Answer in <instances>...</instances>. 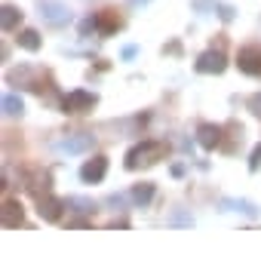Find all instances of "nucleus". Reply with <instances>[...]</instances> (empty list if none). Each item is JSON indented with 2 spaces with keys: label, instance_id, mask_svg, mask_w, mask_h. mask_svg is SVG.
Returning <instances> with one entry per match:
<instances>
[{
  "label": "nucleus",
  "instance_id": "nucleus-9",
  "mask_svg": "<svg viewBox=\"0 0 261 261\" xmlns=\"http://www.w3.org/2000/svg\"><path fill=\"white\" fill-rule=\"evenodd\" d=\"M197 142H200V148H206V151L218 148V145H221V126H215V123H200V126H197Z\"/></svg>",
  "mask_w": 261,
  "mask_h": 261
},
{
  "label": "nucleus",
  "instance_id": "nucleus-12",
  "mask_svg": "<svg viewBox=\"0 0 261 261\" xmlns=\"http://www.w3.org/2000/svg\"><path fill=\"white\" fill-rule=\"evenodd\" d=\"M19 22H22V10H19V7L7 4L4 10H0V28H4V31H13Z\"/></svg>",
  "mask_w": 261,
  "mask_h": 261
},
{
  "label": "nucleus",
  "instance_id": "nucleus-4",
  "mask_svg": "<svg viewBox=\"0 0 261 261\" xmlns=\"http://www.w3.org/2000/svg\"><path fill=\"white\" fill-rule=\"evenodd\" d=\"M237 65H240L243 74L258 77V74H261V49H258V46H243V49L237 53Z\"/></svg>",
  "mask_w": 261,
  "mask_h": 261
},
{
  "label": "nucleus",
  "instance_id": "nucleus-23",
  "mask_svg": "<svg viewBox=\"0 0 261 261\" xmlns=\"http://www.w3.org/2000/svg\"><path fill=\"white\" fill-rule=\"evenodd\" d=\"M136 53H139L136 46H126V49H123V59H136Z\"/></svg>",
  "mask_w": 261,
  "mask_h": 261
},
{
  "label": "nucleus",
  "instance_id": "nucleus-16",
  "mask_svg": "<svg viewBox=\"0 0 261 261\" xmlns=\"http://www.w3.org/2000/svg\"><path fill=\"white\" fill-rule=\"evenodd\" d=\"M22 111H25V105H22L19 95H4V114L7 117H19Z\"/></svg>",
  "mask_w": 261,
  "mask_h": 261
},
{
  "label": "nucleus",
  "instance_id": "nucleus-13",
  "mask_svg": "<svg viewBox=\"0 0 261 261\" xmlns=\"http://www.w3.org/2000/svg\"><path fill=\"white\" fill-rule=\"evenodd\" d=\"M19 46L28 49V53H37L43 46V40H40V34L34 28H25V31H19Z\"/></svg>",
  "mask_w": 261,
  "mask_h": 261
},
{
  "label": "nucleus",
  "instance_id": "nucleus-19",
  "mask_svg": "<svg viewBox=\"0 0 261 261\" xmlns=\"http://www.w3.org/2000/svg\"><path fill=\"white\" fill-rule=\"evenodd\" d=\"M246 108L255 114V117H261V92H255V95H249V101H246Z\"/></svg>",
  "mask_w": 261,
  "mask_h": 261
},
{
  "label": "nucleus",
  "instance_id": "nucleus-15",
  "mask_svg": "<svg viewBox=\"0 0 261 261\" xmlns=\"http://www.w3.org/2000/svg\"><path fill=\"white\" fill-rule=\"evenodd\" d=\"M151 197H154V185H136V188H133V200H136V206H148Z\"/></svg>",
  "mask_w": 261,
  "mask_h": 261
},
{
  "label": "nucleus",
  "instance_id": "nucleus-8",
  "mask_svg": "<svg viewBox=\"0 0 261 261\" xmlns=\"http://www.w3.org/2000/svg\"><path fill=\"white\" fill-rule=\"evenodd\" d=\"M25 181H28V191H31L37 200L49 197V172H43V169H28V172H25Z\"/></svg>",
  "mask_w": 261,
  "mask_h": 261
},
{
  "label": "nucleus",
  "instance_id": "nucleus-3",
  "mask_svg": "<svg viewBox=\"0 0 261 261\" xmlns=\"http://www.w3.org/2000/svg\"><path fill=\"white\" fill-rule=\"evenodd\" d=\"M40 16L53 25V28H62V25H68L71 22V13H68V7L65 4H59V0H40Z\"/></svg>",
  "mask_w": 261,
  "mask_h": 261
},
{
  "label": "nucleus",
  "instance_id": "nucleus-22",
  "mask_svg": "<svg viewBox=\"0 0 261 261\" xmlns=\"http://www.w3.org/2000/svg\"><path fill=\"white\" fill-rule=\"evenodd\" d=\"M218 16H221V19H224V22H230V19H233V10H230V7H224V4H221V7H218Z\"/></svg>",
  "mask_w": 261,
  "mask_h": 261
},
{
  "label": "nucleus",
  "instance_id": "nucleus-17",
  "mask_svg": "<svg viewBox=\"0 0 261 261\" xmlns=\"http://www.w3.org/2000/svg\"><path fill=\"white\" fill-rule=\"evenodd\" d=\"M65 206H68L71 212H83V215L95 209V206H92V200H83V197H68V200H65Z\"/></svg>",
  "mask_w": 261,
  "mask_h": 261
},
{
  "label": "nucleus",
  "instance_id": "nucleus-6",
  "mask_svg": "<svg viewBox=\"0 0 261 261\" xmlns=\"http://www.w3.org/2000/svg\"><path fill=\"white\" fill-rule=\"evenodd\" d=\"M89 148H92V136H86V133L68 136V139L56 142V151H59V154H83V151H89Z\"/></svg>",
  "mask_w": 261,
  "mask_h": 261
},
{
  "label": "nucleus",
  "instance_id": "nucleus-2",
  "mask_svg": "<svg viewBox=\"0 0 261 261\" xmlns=\"http://www.w3.org/2000/svg\"><path fill=\"white\" fill-rule=\"evenodd\" d=\"M95 101H98V95H95V92L74 89V92H68V95L62 98V111H65V114H86V111H92V108H95Z\"/></svg>",
  "mask_w": 261,
  "mask_h": 261
},
{
  "label": "nucleus",
  "instance_id": "nucleus-11",
  "mask_svg": "<svg viewBox=\"0 0 261 261\" xmlns=\"http://www.w3.org/2000/svg\"><path fill=\"white\" fill-rule=\"evenodd\" d=\"M22 218H25L22 203H19V200H7V203H4V227H19Z\"/></svg>",
  "mask_w": 261,
  "mask_h": 261
},
{
  "label": "nucleus",
  "instance_id": "nucleus-10",
  "mask_svg": "<svg viewBox=\"0 0 261 261\" xmlns=\"http://www.w3.org/2000/svg\"><path fill=\"white\" fill-rule=\"evenodd\" d=\"M65 209H68V206H65V200H59V197H43L37 212H40V218H43V221H59Z\"/></svg>",
  "mask_w": 261,
  "mask_h": 261
},
{
  "label": "nucleus",
  "instance_id": "nucleus-5",
  "mask_svg": "<svg viewBox=\"0 0 261 261\" xmlns=\"http://www.w3.org/2000/svg\"><path fill=\"white\" fill-rule=\"evenodd\" d=\"M200 74H221L224 68H227V62H224V53L221 49H206L200 59H197V65H194Z\"/></svg>",
  "mask_w": 261,
  "mask_h": 261
},
{
  "label": "nucleus",
  "instance_id": "nucleus-14",
  "mask_svg": "<svg viewBox=\"0 0 261 261\" xmlns=\"http://www.w3.org/2000/svg\"><path fill=\"white\" fill-rule=\"evenodd\" d=\"M221 209H224V212H246V215H255V206H252L249 200H230V197H224V200H221Z\"/></svg>",
  "mask_w": 261,
  "mask_h": 261
},
{
  "label": "nucleus",
  "instance_id": "nucleus-1",
  "mask_svg": "<svg viewBox=\"0 0 261 261\" xmlns=\"http://www.w3.org/2000/svg\"><path fill=\"white\" fill-rule=\"evenodd\" d=\"M166 145L160 142H139L136 148H129L126 154V169H139V166H154L157 160H163Z\"/></svg>",
  "mask_w": 261,
  "mask_h": 261
},
{
  "label": "nucleus",
  "instance_id": "nucleus-20",
  "mask_svg": "<svg viewBox=\"0 0 261 261\" xmlns=\"http://www.w3.org/2000/svg\"><path fill=\"white\" fill-rule=\"evenodd\" d=\"M95 28H98V19H83V22H80V34H83V37H86L89 31H95Z\"/></svg>",
  "mask_w": 261,
  "mask_h": 261
},
{
  "label": "nucleus",
  "instance_id": "nucleus-7",
  "mask_svg": "<svg viewBox=\"0 0 261 261\" xmlns=\"http://www.w3.org/2000/svg\"><path fill=\"white\" fill-rule=\"evenodd\" d=\"M105 172H108V160H105V157H92V160H86V163L80 166V178H83L86 185H98V181L105 178Z\"/></svg>",
  "mask_w": 261,
  "mask_h": 261
},
{
  "label": "nucleus",
  "instance_id": "nucleus-21",
  "mask_svg": "<svg viewBox=\"0 0 261 261\" xmlns=\"http://www.w3.org/2000/svg\"><path fill=\"white\" fill-rule=\"evenodd\" d=\"M249 169L255 172V169H261V145L252 151V157H249Z\"/></svg>",
  "mask_w": 261,
  "mask_h": 261
},
{
  "label": "nucleus",
  "instance_id": "nucleus-18",
  "mask_svg": "<svg viewBox=\"0 0 261 261\" xmlns=\"http://www.w3.org/2000/svg\"><path fill=\"white\" fill-rule=\"evenodd\" d=\"M98 28H101V34H114V31L120 28V22H117L111 13H101V16H98Z\"/></svg>",
  "mask_w": 261,
  "mask_h": 261
},
{
  "label": "nucleus",
  "instance_id": "nucleus-24",
  "mask_svg": "<svg viewBox=\"0 0 261 261\" xmlns=\"http://www.w3.org/2000/svg\"><path fill=\"white\" fill-rule=\"evenodd\" d=\"M129 4H133V7H142V4H148V0H129Z\"/></svg>",
  "mask_w": 261,
  "mask_h": 261
}]
</instances>
